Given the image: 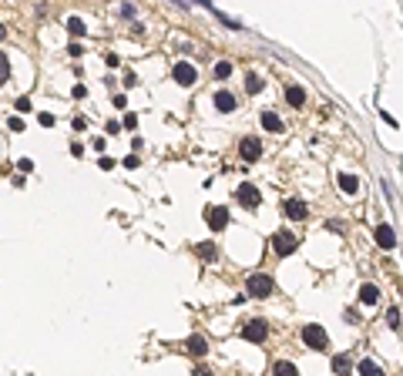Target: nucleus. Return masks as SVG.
Wrapping results in <instances>:
<instances>
[{
	"instance_id": "nucleus-26",
	"label": "nucleus",
	"mask_w": 403,
	"mask_h": 376,
	"mask_svg": "<svg viewBox=\"0 0 403 376\" xmlns=\"http://www.w3.org/2000/svg\"><path fill=\"white\" fill-rule=\"evenodd\" d=\"M121 165H124V168H128V171H135L138 165H141V161H138V155H128V158L121 161Z\"/></svg>"
},
{
	"instance_id": "nucleus-32",
	"label": "nucleus",
	"mask_w": 403,
	"mask_h": 376,
	"mask_svg": "<svg viewBox=\"0 0 403 376\" xmlns=\"http://www.w3.org/2000/svg\"><path fill=\"white\" fill-rule=\"evenodd\" d=\"M195 376H212V369H205V366H198V369H195Z\"/></svg>"
},
{
	"instance_id": "nucleus-20",
	"label": "nucleus",
	"mask_w": 403,
	"mask_h": 376,
	"mask_svg": "<svg viewBox=\"0 0 403 376\" xmlns=\"http://www.w3.org/2000/svg\"><path fill=\"white\" fill-rule=\"evenodd\" d=\"M198 256H202V259H209V262H215V259H218L215 242H202V245H198Z\"/></svg>"
},
{
	"instance_id": "nucleus-28",
	"label": "nucleus",
	"mask_w": 403,
	"mask_h": 376,
	"mask_svg": "<svg viewBox=\"0 0 403 376\" xmlns=\"http://www.w3.org/2000/svg\"><path fill=\"white\" fill-rule=\"evenodd\" d=\"M17 168L27 175V171H34V161H31V158H20V161H17Z\"/></svg>"
},
{
	"instance_id": "nucleus-1",
	"label": "nucleus",
	"mask_w": 403,
	"mask_h": 376,
	"mask_svg": "<svg viewBox=\"0 0 403 376\" xmlns=\"http://www.w3.org/2000/svg\"><path fill=\"white\" fill-rule=\"evenodd\" d=\"M272 289H275V282L269 279L266 272H256V275H249V282H245V292H249V296H256V299H266V296H272Z\"/></svg>"
},
{
	"instance_id": "nucleus-13",
	"label": "nucleus",
	"mask_w": 403,
	"mask_h": 376,
	"mask_svg": "<svg viewBox=\"0 0 403 376\" xmlns=\"http://www.w3.org/2000/svg\"><path fill=\"white\" fill-rule=\"evenodd\" d=\"M185 346H188V353H192V356H205V353H209V343H205L198 333H195V336H188Z\"/></svg>"
},
{
	"instance_id": "nucleus-24",
	"label": "nucleus",
	"mask_w": 403,
	"mask_h": 376,
	"mask_svg": "<svg viewBox=\"0 0 403 376\" xmlns=\"http://www.w3.org/2000/svg\"><path fill=\"white\" fill-rule=\"evenodd\" d=\"M229 74H232V64H229V61H218L215 64V78H229Z\"/></svg>"
},
{
	"instance_id": "nucleus-5",
	"label": "nucleus",
	"mask_w": 403,
	"mask_h": 376,
	"mask_svg": "<svg viewBox=\"0 0 403 376\" xmlns=\"http://www.w3.org/2000/svg\"><path fill=\"white\" fill-rule=\"evenodd\" d=\"M175 81L182 84V88H192L195 81H198V71H195V64H188V61H175Z\"/></svg>"
},
{
	"instance_id": "nucleus-14",
	"label": "nucleus",
	"mask_w": 403,
	"mask_h": 376,
	"mask_svg": "<svg viewBox=\"0 0 403 376\" xmlns=\"http://www.w3.org/2000/svg\"><path fill=\"white\" fill-rule=\"evenodd\" d=\"M215 108L218 111H235V97L229 91H215Z\"/></svg>"
},
{
	"instance_id": "nucleus-9",
	"label": "nucleus",
	"mask_w": 403,
	"mask_h": 376,
	"mask_svg": "<svg viewBox=\"0 0 403 376\" xmlns=\"http://www.w3.org/2000/svg\"><path fill=\"white\" fill-rule=\"evenodd\" d=\"M239 202H242L245 208H256L259 202H262V195H259V188H256V185H249V182H245V185H239Z\"/></svg>"
},
{
	"instance_id": "nucleus-11",
	"label": "nucleus",
	"mask_w": 403,
	"mask_h": 376,
	"mask_svg": "<svg viewBox=\"0 0 403 376\" xmlns=\"http://www.w3.org/2000/svg\"><path fill=\"white\" fill-rule=\"evenodd\" d=\"M360 303L363 306H376L380 303V289L373 286V282H363L360 286Z\"/></svg>"
},
{
	"instance_id": "nucleus-17",
	"label": "nucleus",
	"mask_w": 403,
	"mask_h": 376,
	"mask_svg": "<svg viewBox=\"0 0 403 376\" xmlns=\"http://www.w3.org/2000/svg\"><path fill=\"white\" fill-rule=\"evenodd\" d=\"M333 369H336L339 376H346L349 369H353V360H349L346 353H339V356H333Z\"/></svg>"
},
{
	"instance_id": "nucleus-27",
	"label": "nucleus",
	"mask_w": 403,
	"mask_h": 376,
	"mask_svg": "<svg viewBox=\"0 0 403 376\" xmlns=\"http://www.w3.org/2000/svg\"><path fill=\"white\" fill-rule=\"evenodd\" d=\"M114 165H118V161H114V158H101V161H97V168H101V171H111Z\"/></svg>"
},
{
	"instance_id": "nucleus-29",
	"label": "nucleus",
	"mask_w": 403,
	"mask_h": 376,
	"mask_svg": "<svg viewBox=\"0 0 403 376\" xmlns=\"http://www.w3.org/2000/svg\"><path fill=\"white\" fill-rule=\"evenodd\" d=\"M17 111H31V97H17Z\"/></svg>"
},
{
	"instance_id": "nucleus-12",
	"label": "nucleus",
	"mask_w": 403,
	"mask_h": 376,
	"mask_svg": "<svg viewBox=\"0 0 403 376\" xmlns=\"http://www.w3.org/2000/svg\"><path fill=\"white\" fill-rule=\"evenodd\" d=\"M286 101H289L292 108H303V104H306V88H299V84H292V88L286 91Z\"/></svg>"
},
{
	"instance_id": "nucleus-16",
	"label": "nucleus",
	"mask_w": 403,
	"mask_h": 376,
	"mask_svg": "<svg viewBox=\"0 0 403 376\" xmlns=\"http://www.w3.org/2000/svg\"><path fill=\"white\" fill-rule=\"evenodd\" d=\"M356 373H360V376H383V369H380L373 360H360V363H356Z\"/></svg>"
},
{
	"instance_id": "nucleus-18",
	"label": "nucleus",
	"mask_w": 403,
	"mask_h": 376,
	"mask_svg": "<svg viewBox=\"0 0 403 376\" xmlns=\"http://www.w3.org/2000/svg\"><path fill=\"white\" fill-rule=\"evenodd\" d=\"M272 376H299V369H296V363H289V360H279L272 366Z\"/></svg>"
},
{
	"instance_id": "nucleus-3",
	"label": "nucleus",
	"mask_w": 403,
	"mask_h": 376,
	"mask_svg": "<svg viewBox=\"0 0 403 376\" xmlns=\"http://www.w3.org/2000/svg\"><path fill=\"white\" fill-rule=\"evenodd\" d=\"M229 208L225 205H212V208H205V222H209V229L212 232H222V229H225L229 225Z\"/></svg>"
},
{
	"instance_id": "nucleus-25",
	"label": "nucleus",
	"mask_w": 403,
	"mask_h": 376,
	"mask_svg": "<svg viewBox=\"0 0 403 376\" xmlns=\"http://www.w3.org/2000/svg\"><path fill=\"white\" fill-rule=\"evenodd\" d=\"M387 322H390V329H400V309H396V306L387 312Z\"/></svg>"
},
{
	"instance_id": "nucleus-21",
	"label": "nucleus",
	"mask_w": 403,
	"mask_h": 376,
	"mask_svg": "<svg viewBox=\"0 0 403 376\" xmlns=\"http://www.w3.org/2000/svg\"><path fill=\"white\" fill-rule=\"evenodd\" d=\"M262 88H266V84H262V78H259V74H249V78H245V91H249V94H259Z\"/></svg>"
},
{
	"instance_id": "nucleus-10",
	"label": "nucleus",
	"mask_w": 403,
	"mask_h": 376,
	"mask_svg": "<svg viewBox=\"0 0 403 376\" xmlns=\"http://www.w3.org/2000/svg\"><path fill=\"white\" fill-rule=\"evenodd\" d=\"M286 215H289V218H296V222H303V218L309 215L306 202H303V198H286Z\"/></svg>"
},
{
	"instance_id": "nucleus-23",
	"label": "nucleus",
	"mask_w": 403,
	"mask_h": 376,
	"mask_svg": "<svg viewBox=\"0 0 403 376\" xmlns=\"http://www.w3.org/2000/svg\"><path fill=\"white\" fill-rule=\"evenodd\" d=\"M67 31H71L74 37H84V20H81V17H71V20H67Z\"/></svg>"
},
{
	"instance_id": "nucleus-6",
	"label": "nucleus",
	"mask_w": 403,
	"mask_h": 376,
	"mask_svg": "<svg viewBox=\"0 0 403 376\" xmlns=\"http://www.w3.org/2000/svg\"><path fill=\"white\" fill-rule=\"evenodd\" d=\"M272 248H275V256H292V252H296V235L275 232L272 235Z\"/></svg>"
},
{
	"instance_id": "nucleus-31",
	"label": "nucleus",
	"mask_w": 403,
	"mask_h": 376,
	"mask_svg": "<svg viewBox=\"0 0 403 376\" xmlns=\"http://www.w3.org/2000/svg\"><path fill=\"white\" fill-rule=\"evenodd\" d=\"M135 124H138V118H135V114H124V128L131 131V128H135Z\"/></svg>"
},
{
	"instance_id": "nucleus-8",
	"label": "nucleus",
	"mask_w": 403,
	"mask_h": 376,
	"mask_svg": "<svg viewBox=\"0 0 403 376\" xmlns=\"http://www.w3.org/2000/svg\"><path fill=\"white\" fill-rule=\"evenodd\" d=\"M373 239H376V245H380V248H387V252H390V248H396V232L390 229L387 222H383V225H376Z\"/></svg>"
},
{
	"instance_id": "nucleus-22",
	"label": "nucleus",
	"mask_w": 403,
	"mask_h": 376,
	"mask_svg": "<svg viewBox=\"0 0 403 376\" xmlns=\"http://www.w3.org/2000/svg\"><path fill=\"white\" fill-rule=\"evenodd\" d=\"M7 78H10V57L0 51V84H7Z\"/></svg>"
},
{
	"instance_id": "nucleus-4",
	"label": "nucleus",
	"mask_w": 403,
	"mask_h": 376,
	"mask_svg": "<svg viewBox=\"0 0 403 376\" xmlns=\"http://www.w3.org/2000/svg\"><path fill=\"white\" fill-rule=\"evenodd\" d=\"M242 336L249 339V343H262V339L269 336V326H266V319H249L245 326H242Z\"/></svg>"
},
{
	"instance_id": "nucleus-7",
	"label": "nucleus",
	"mask_w": 403,
	"mask_h": 376,
	"mask_svg": "<svg viewBox=\"0 0 403 376\" xmlns=\"http://www.w3.org/2000/svg\"><path fill=\"white\" fill-rule=\"evenodd\" d=\"M239 155H242V161H256L259 155H262V141H259V138H242L239 141Z\"/></svg>"
},
{
	"instance_id": "nucleus-19",
	"label": "nucleus",
	"mask_w": 403,
	"mask_h": 376,
	"mask_svg": "<svg viewBox=\"0 0 403 376\" xmlns=\"http://www.w3.org/2000/svg\"><path fill=\"white\" fill-rule=\"evenodd\" d=\"M339 188H343L346 195H353L356 188H360V178H356V175H349V171H343V175H339Z\"/></svg>"
},
{
	"instance_id": "nucleus-15",
	"label": "nucleus",
	"mask_w": 403,
	"mask_h": 376,
	"mask_svg": "<svg viewBox=\"0 0 403 376\" xmlns=\"http://www.w3.org/2000/svg\"><path fill=\"white\" fill-rule=\"evenodd\" d=\"M262 128L266 131H282V118L275 111H262Z\"/></svg>"
},
{
	"instance_id": "nucleus-30",
	"label": "nucleus",
	"mask_w": 403,
	"mask_h": 376,
	"mask_svg": "<svg viewBox=\"0 0 403 376\" xmlns=\"http://www.w3.org/2000/svg\"><path fill=\"white\" fill-rule=\"evenodd\" d=\"M7 124H10V131H24V121H20V118H10Z\"/></svg>"
},
{
	"instance_id": "nucleus-2",
	"label": "nucleus",
	"mask_w": 403,
	"mask_h": 376,
	"mask_svg": "<svg viewBox=\"0 0 403 376\" xmlns=\"http://www.w3.org/2000/svg\"><path fill=\"white\" fill-rule=\"evenodd\" d=\"M303 343L309 346V349H326L330 346V336H326V329L316 326V322H309V326H303Z\"/></svg>"
},
{
	"instance_id": "nucleus-33",
	"label": "nucleus",
	"mask_w": 403,
	"mask_h": 376,
	"mask_svg": "<svg viewBox=\"0 0 403 376\" xmlns=\"http://www.w3.org/2000/svg\"><path fill=\"white\" fill-rule=\"evenodd\" d=\"M4 37H7V27H4V24H0V40H4Z\"/></svg>"
}]
</instances>
